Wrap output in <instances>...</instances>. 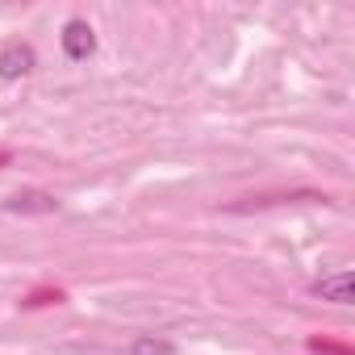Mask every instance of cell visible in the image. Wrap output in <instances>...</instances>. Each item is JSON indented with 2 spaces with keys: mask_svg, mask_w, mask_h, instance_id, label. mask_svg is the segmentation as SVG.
Instances as JSON below:
<instances>
[{
  "mask_svg": "<svg viewBox=\"0 0 355 355\" xmlns=\"http://www.w3.org/2000/svg\"><path fill=\"white\" fill-rule=\"evenodd\" d=\"M34 71V46L30 42H9L0 51V80H21Z\"/></svg>",
  "mask_w": 355,
  "mask_h": 355,
  "instance_id": "1",
  "label": "cell"
},
{
  "mask_svg": "<svg viewBox=\"0 0 355 355\" xmlns=\"http://www.w3.org/2000/svg\"><path fill=\"white\" fill-rule=\"evenodd\" d=\"M313 293H318L322 301L351 305V297H355V276H351V268H338L334 276H322V280L313 284Z\"/></svg>",
  "mask_w": 355,
  "mask_h": 355,
  "instance_id": "2",
  "label": "cell"
},
{
  "mask_svg": "<svg viewBox=\"0 0 355 355\" xmlns=\"http://www.w3.org/2000/svg\"><path fill=\"white\" fill-rule=\"evenodd\" d=\"M92 46H96V34H92L88 21H67L63 26V51H67V59H88Z\"/></svg>",
  "mask_w": 355,
  "mask_h": 355,
  "instance_id": "3",
  "label": "cell"
},
{
  "mask_svg": "<svg viewBox=\"0 0 355 355\" xmlns=\"http://www.w3.org/2000/svg\"><path fill=\"white\" fill-rule=\"evenodd\" d=\"M5 209H9V214H55V209H59V201H55L51 193L21 189V193H13V197L5 201Z\"/></svg>",
  "mask_w": 355,
  "mask_h": 355,
  "instance_id": "4",
  "label": "cell"
},
{
  "mask_svg": "<svg viewBox=\"0 0 355 355\" xmlns=\"http://www.w3.org/2000/svg\"><path fill=\"white\" fill-rule=\"evenodd\" d=\"M175 347L167 343V338H150V334H142L134 347H130V355H171Z\"/></svg>",
  "mask_w": 355,
  "mask_h": 355,
  "instance_id": "5",
  "label": "cell"
},
{
  "mask_svg": "<svg viewBox=\"0 0 355 355\" xmlns=\"http://www.w3.org/2000/svg\"><path fill=\"white\" fill-rule=\"evenodd\" d=\"M309 351H322V355H351V347H338V343H326V338H309Z\"/></svg>",
  "mask_w": 355,
  "mask_h": 355,
  "instance_id": "6",
  "label": "cell"
},
{
  "mask_svg": "<svg viewBox=\"0 0 355 355\" xmlns=\"http://www.w3.org/2000/svg\"><path fill=\"white\" fill-rule=\"evenodd\" d=\"M46 301H63V293H38V297H30L26 305H46Z\"/></svg>",
  "mask_w": 355,
  "mask_h": 355,
  "instance_id": "7",
  "label": "cell"
},
{
  "mask_svg": "<svg viewBox=\"0 0 355 355\" xmlns=\"http://www.w3.org/2000/svg\"><path fill=\"white\" fill-rule=\"evenodd\" d=\"M5 163H9V150H0V167H5Z\"/></svg>",
  "mask_w": 355,
  "mask_h": 355,
  "instance_id": "8",
  "label": "cell"
}]
</instances>
